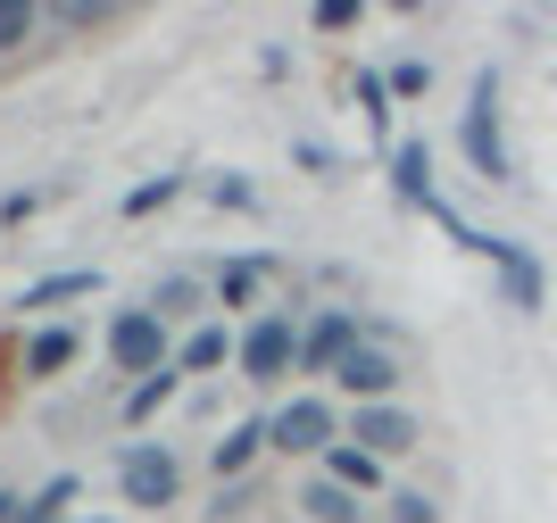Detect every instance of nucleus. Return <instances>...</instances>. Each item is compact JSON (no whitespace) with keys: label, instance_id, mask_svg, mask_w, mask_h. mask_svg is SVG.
<instances>
[{"label":"nucleus","instance_id":"29","mask_svg":"<svg viewBox=\"0 0 557 523\" xmlns=\"http://www.w3.org/2000/svg\"><path fill=\"white\" fill-rule=\"evenodd\" d=\"M25 515V499H9V490H0V523H17Z\"/></svg>","mask_w":557,"mask_h":523},{"label":"nucleus","instance_id":"3","mask_svg":"<svg viewBox=\"0 0 557 523\" xmlns=\"http://www.w3.org/2000/svg\"><path fill=\"white\" fill-rule=\"evenodd\" d=\"M267 440H275L283 457H325L333 440H342V415H333V399L300 390V399H283V408L267 415Z\"/></svg>","mask_w":557,"mask_h":523},{"label":"nucleus","instance_id":"14","mask_svg":"<svg viewBox=\"0 0 557 523\" xmlns=\"http://www.w3.org/2000/svg\"><path fill=\"white\" fill-rule=\"evenodd\" d=\"M325 482H342V490H358V499H367L374 482H383V457H367L358 440H333V449H325Z\"/></svg>","mask_w":557,"mask_h":523},{"label":"nucleus","instance_id":"28","mask_svg":"<svg viewBox=\"0 0 557 523\" xmlns=\"http://www.w3.org/2000/svg\"><path fill=\"white\" fill-rule=\"evenodd\" d=\"M209 200H216V208H258V191H250L242 175H216V183H209Z\"/></svg>","mask_w":557,"mask_h":523},{"label":"nucleus","instance_id":"2","mask_svg":"<svg viewBox=\"0 0 557 523\" xmlns=\"http://www.w3.org/2000/svg\"><path fill=\"white\" fill-rule=\"evenodd\" d=\"M300 333L308 324L292 316V308H267V316L250 324V333H242V383H283V374H292V365H300Z\"/></svg>","mask_w":557,"mask_h":523},{"label":"nucleus","instance_id":"20","mask_svg":"<svg viewBox=\"0 0 557 523\" xmlns=\"http://www.w3.org/2000/svg\"><path fill=\"white\" fill-rule=\"evenodd\" d=\"M175 383H184V374H175V365H166V374H141V383L125 390V415H134V424H150V415H159L166 399H175Z\"/></svg>","mask_w":557,"mask_h":523},{"label":"nucleus","instance_id":"11","mask_svg":"<svg viewBox=\"0 0 557 523\" xmlns=\"http://www.w3.org/2000/svg\"><path fill=\"white\" fill-rule=\"evenodd\" d=\"M225 358H242V333H225V324H200V333L175 349V374H216Z\"/></svg>","mask_w":557,"mask_h":523},{"label":"nucleus","instance_id":"6","mask_svg":"<svg viewBox=\"0 0 557 523\" xmlns=\"http://www.w3.org/2000/svg\"><path fill=\"white\" fill-rule=\"evenodd\" d=\"M333 383H342L358 408H392V390H399V358H392V349H374V341H358V349L342 358V374H333Z\"/></svg>","mask_w":557,"mask_h":523},{"label":"nucleus","instance_id":"1","mask_svg":"<svg viewBox=\"0 0 557 523\" xmlns=\"http://www.w3.org/2000/svg\"><path fill=\"white\" fill-rule=\"evenodd\" d=\"M458 141H466V159H474V175L483 183H508L516 166H508V141H499V75H474V91H466V125H458Z\"/></svg>","mask_w":557,"mask_h":523},{"label":"nucleus","instance_id":"15","mask_svg":"<svg viewBox=\"0 0 557 523\" xmlns=\"http://www.w3.org/2000/svg\"><path fill=\"white\" fill-rule=\"evenodd\" d=\"M258 449H275V440H267V424H233V433H225V440H216V449H209L216 482H233V474H242V465H250Z\"/></svg>","mask_w":557,"mask_h":523},{"label":"nucleus","instance_id":"16","mask_svg":"<svg viewBox=\"0 0 557 523\" xmlns=\"http://www.w3.org/2000/svg\"><path fill=\"white\" fill-rule=\"evenodd\" d=\"M200 299H209V291H200L191 274H166V283H159L150 299H141V308H150L159 324H175V316H200Z\"/></svg>","mask_w":557,"mask_h":523},{"label":"nucleus","instance_id":"9","mask_svg":"<svg viewBox=\"0 0 557 523\" xmlns=\"http://www.w3.org/2000/svg\"><path fill=\"white\" fill-rule=\"evenodd\" d=\"M349 440H358L367 457H408L424 433H417V415H408V408H358V415H349Z\"/></svg>","mask_w":557,"mask_h":523},{"label":"nucleus","instance_id":"26","mask_svg":"<svg viewBox=\"0 0 557 523\" xmlns=\"http://www.w3.org/2000/svg\"><path fill=\"white\" fill-rule=\"evenodd\" d=\"M392 523H442V507L424 499V490H399V499H392Z\"/></svg>","mask_w":557,"mask_h":523},{"label":"nucleus","instance_id":"24","mask_svg":"<svg viewBox=\"0 0 557 523\" xmlns=\"http://www.w3.org/2000/svg\"><path fill=\"white\" fill-rule=\"evenodd\" d=\"M50 17L67 25V34H92V25H109L116 9H109V0H59V9H50Z\"/></svg>","mask_w":557,"mask_h":523},{"label":"nucleus","instance_id":"21","mask_svg":"<svg viewBox=\"0 0 557 523\" xmlns=\"http://www.w3.org/2000/svg\"><path fill=\"white\" fill-rule=\"evenodd\" d=\"M349 91H358V109H367L374 125H383V116H392V75H374V67H358V75H349Z\"/></svg>","mask_w":557,"mask_h":523},{"label":"nucleus","instance_id":"19","mask_svg":"<svg viewBox=\"0 0 557 523\" xmlns=\"http://www.w3.org/2000/svg\"><path fill=\"white\" fill-rule=\"evenodd\" d=\"M258 283H267V258H233V266L216 274V308H250Z\"/></svg>","mask_w":557,"mask_h":523},{"label":"nucleus","instance_id":"25","mask_svg":"<svg viewBox=\"0 0 557 523\" xmlns=\"http://www.w3.org/2000/svg\"><path fill=\"white\" fill-rule=\"evenodd\" d=\"M424 84H433V67H424V59H399V67H392V100H417Z\"/></svg>","mask_w":557,"mask_h":523},{"label":"nucleus","instance_id":"4","mask_svg":"<svg viewBox=\"0 0 557 523\" xmlns=\"http://www.w3.org/2000/svg\"><path fill=\"white\" fill-rule=\"evenodd\" d=\"M116 490H125L134 507H175L184 465H175V449H166V440H134V449L116 457Z\"/></svg>","mask_w":557,"mask_h":523},{"label":"nucleus","instance_id":"8","mask_svg":"<svg viewBox=\"0 0 557 523\" xmlns=\"http://www.w3.org/2000/svg\"><path fill=\"white\" fill-rule=\"evenodd\" d=\"M466 250H483L491 266H499L508 308H541V266H533V250H516V241H499V233H466Z\"/></svg>","mask_w":557,"mask_h":523},{"label":"nucleus","instance_id":"23","mask_svg":"<svg viewBox=\"0 0 557 523\" xmlns=\"http://www.w3.org/2000/svg\"><path fill=\"white\" fill-rule=\"evenodd\" d=\"M34 25H42V9H34V0H0V50H17Z\"/></svg>","mask_w":557,"mask_h":523},{"label":"nucleus","instance_id":"27","mask_svg":"<svg viewBox=\"0 0 557 523\" xmlns=\"http://www.w3.org/2000/svg\"><path fill=\"white\" fill-rule=\"evenodd\" d=\"M358 25V0H317V34H349Z\"/></svg>","mask_w":557,"mask_h":523},{"label":"nucleus","instance_id":"17","mask_svg":"<svg viewBox=\"0 0 557 523\" xmlns=\"http://www.w3.org/2000/svg\"><path fill=\"white\" fill-rule=\"evenodd\" d=\"M67 358H75V333H67V324L34 333V349H25V383H50V374H59Z\"/></svg>","mask_w":557,"mask_h":523},{"label":"nucleus","instance_id":"18","mask_svg":"<svg viewBox=\"0 0 557 523\" xmlns=\"http://www.w3.org/2000/svg\"><path fill=\"white\" fill-rule=\"evenodd\" d=\"M75 490H84V482H75V474H50L42 490H34V499H25V515H17V523H67Z\"/></svg>","mask_w":557,"mask_h":523},{"label":"nucleus","instance_id":"7","mask_svg":"<svg viewBox=\"0 0 557 523\" xmlns=\"http://www.w3.org/2000/svg\"><path fill=\"white\" fill-rule=\"evenodd\" d=\"M358 341H367V333H358V316H349V308H325V316L300 333V374H342V358H349Z\"/></svg>","mask_w":557,"mask_h":523},{"label":"nucleus","instance_id":"13","mask_svg":"<svg viewBox=\"0 0 557 523\" xmlns=\"http://www.w3.org/2000/svg\"><path fill=\"white\" fill-rule=\"evenodd\" d=\"M100 291V274L92 266H67V274H42V283H25L17 308H67V299H92Z\"/></svg>","mask_w":557,"mask_h":523},{"label":"nucleus","instance_id":"30","mask_svg":"<svg viewBox=\"0 0 557 523\" xmlns=\"http://www.w3.org/2000/svg\"><path fill=\"white\" fill-rule=\"evenodd\" d=\"M84 523H109V515H84Z\"/></svg>","mask_w":557,"mask_h":523},{"label":"nucleus","instance_id":"5","mask_svg":"<svg viewBox=\"0 0 557 523\" xmlns=\"http://www.w3.org/2000/svg\"><path fill=\"white\" fill-rule=\"evenodd\" d=\"M109 358H116V374H166V324L150 316V308H116V324H109Z\"/></svg>","mask_w":557,"mask_h":523},{"label":"nucleus","instance_id":"22","mask_svg":"<svg viewBox=\"0 0 557 523\" xmlns=\"http://www.w3.org/2000/svg\"><path fill=\"white\" fill-rule=\"evenodd\" d=\"M175 191H184V175H150V183H134V191H125V216H150V208H166Z\"/></svg>","mask_w":557,"mask_h":523},{"label":"nucleus","instance_id":"12","mask_svg":"<svg viewBox=\"0 0 557 523\" xmlns=\"http://www.w3.org/2000/svg\"><path fill=\"white\" fill-rule=\"evenodd\" d=\"M300 515H308V523H367V499H358V490H342V482H325V474H317V482L300 490Z\"/></svg>","mask_w":557,"mask_h":523},{"label":"nucleus","instance_id":"10","mask_svg":"<svg viewBox=\"0 0 557 523\" xmlns=\"http://www.w3.org/2000/svg\"><path fill=\"white\" fill-rule=\"evenodd\" d=\"M392 191L408 208H424V216H442V225H449L442 191H433V150H424V141H399V150H392Z\"/></svg>","mask_w":557,"mask_h":523}]
</instances>
